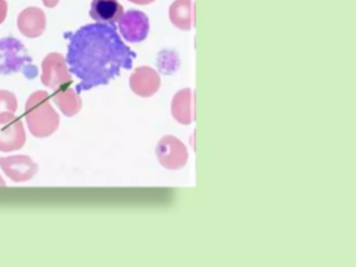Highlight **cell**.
I'll use <instances>...</instances> for the list:
<instances>
[{
    "label": "cell",
    "mask_w": 356,
    "mask_h": 267,
    "mask_svg": "<svg viewBox=\"0 0 356 267\" xmlns=\"http://www.w3.org/2000/svg\"><path fill=\"white\" fill-rule=\"evenodd\" d=\"M42 83L53 90L66 87L72 81V76L68 73L64 64L63 58L58 54H51L43 63Z\"/></svg>",
    "instance_id": "obj_7"
},
{
    "label": "cell",
    "mask_w": 356,
    "mask_h": 267,
    "mask_svg": "<svg viewBox=\"0 0 356 267\" xmlns=\"http://www.w3.org/2000/svg\"><path fill=\"white\" fill-rule=\"evenodd\" d=\"M32 62L26 48L15 38L0 40V75L19 72Z\"/></svg>",
    "instance_id": "obj_3"
},
{
    "label": "cell",
    "mask_w": 356,
    "mask_h": 267,
    "mask_svg": "<svg viewBox=\"0 0 356 267\" xmlns=\"http://www.w3.org/2000/svg\"><path fill=\"white\" fill-rule=\"evenodd\" d=\"M0 167L15 183L30 181L38 172V165L30 156L22 154L0 158Z\"/></svg>",
    "instance_id": "obj_5"
},
{
    "label": "cell",
    "mask_w": 356,
    "mask_h": 267,
    "mask_svg": "<svg viewBox=\"0 0 356 267\" xmlns=\"http://www.w3.org/2000/svg\"><path fill=\"white\" fill-rule=\"evenodd\" d=\"M54 102L65 116L72 117L80 112L82 108V100L80 94L70 88H60L55 90L53 94Z\"/></svg>",
    "instance_id": "obj_9"
},
{
    "label": "cell",
    "mask_w": 356,
    "mask_h": 267,
    "mask_svg": "<svg viewBox=\"0 0 356 267\" xmlns=\"http://www.w3.org/2000/svg\"><path fill=\"white\" fill-rule=\"evenodd\" d=\"M6 181H3V177H0V187H5Z\"/></svg>",
    "instance_id": "obj_12"
},
{
    "label": "cell",
    "mask_w": 356,
    "mask_h": 267,
    "mask_svg": "<svg viewBox=\"0 0 356 267\" xmlns=\"http://www.w3.org/2000/svg\"><path fill=\"white\" fill-rule=\"evenodd\" d=\"M118 23H120V31L122 37L128 42L137 43V42L143 41L149 35V17L140 10H128L122 14Z\"/></svg>",
    "instance_id": "obj_4"
},
{
    "label": "cell",
    "mask_w": 356,
    "mask_h": 267,
    "mask_svg": "<svg viewBox=\"0 0 356 267\" xmlns=\"http://www.w3.org/2000/svg\"><path fill=\"white\" fill-rule=\"evenodd\" d=\"M66 62L70 72L80 83L79 94L92 88L107 85L122 69L130 70L136 54L122 42L116 25L87 24L67 35Z\"/></svg>",
    "instance_id": "obj_1"
},
{
    "label": "cell",
    "mask_w": 356,
    "mask_h": 267,
    "mask_svg": "<svg viewBox=\"0 0 356 267\" xmlns=\"http://www.w3.org/2000/svg\"><path fill=\"white\" fill-rule=\"evenodd\" d=\"M26 116L29 129L35 137H49L59 127L60 117L51 106L47 92L37 91L29 97Z\"/></svg>",
    "instance_id": "obj_2"
},
{
    "label": "cell",
    "mask_w": 356,
    "mask_h": 267,
    "mask_svg": "<svg viewBox=\"0 0 356 267\" xmlns=\"http://www.w3.org/2000/svg\"><path fill=\"white\" fill-rule=\"evenodd\" d=\"M130 1L134 2V3L136 4H149L152 3V2L155 1V0H130Z\"/></svg>",
    "instance_id": "obj_11"
},
{
    "label": "cell",
    "mask_w": 356,
    "mask_h": 267,
    "mask_svg": "<svg viewBox=\"0 0 356 267\" xmlns=\"http://www.w3.org/2000/svg\"><path fill=\"white\" fill-rule=\"evenodd\" d=\"M124 14V8L118 0H92L90 17L97 23L115 25Z\"/></svg>",
    "instance_id": "obj_8"
},
{
    "label": "cell",
    "mask_w": 356,
    "mask_h": 267,
    "mask_svg": "<svg viewBox=\"0 0 356 267\" xmlns=\"http://www.w3.org/2000/svg\"><path fill=\"white\" fill-rule=\"evenodd\" d=\"M17 108L16 96L12 92L0 90V122L13 118Z\"/></svg>",
    "instance_id": "obj_10"
},
{
    "label": "cell",
    "mask_w": 356,
    "mask_h": 267,
    "mask_svg": "<svg viewBox=\"0 0 356 267\" xmlns=\"http://www.w3.org/2000/svg\"><path fill=\"white\" fill-rule=\"evenodd\" d=\"M26 141V129L22 119L13 118L0 122V152H9L24 147Z\"/></svg>",
    "instance_id": "obj_6"
}]
</instances>
